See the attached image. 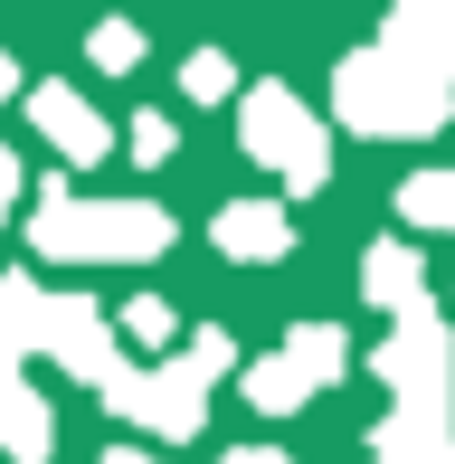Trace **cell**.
<instances>
[{"label":"cell","instance_id":"52a82bcc","mask_svg":"<svg viewBox=\"0 0 455 464\" xmlns=\"http://www.w3.org/2000/svg\"><path fill=\"white\" fill-rule=\"evenodd\" d=\"M38 342H48L57 361H67V370L105 379V389L123 379V370H114V342H105V323L86 313V294H48V323H38Z\"/></svg>","mask_w":455,"mask_h":464},{"label":"cell","instance_id":"9a60e30c","mask_svg":"<svg viewBox=\"0 0 455 464\" xmlns=\"http://www.w3.org/2000/svg\"><path fill=\"white\" fill-rule=\"evenodd\" d=\"M180 86H190L199 104H218L228 86H237V67H228V57H218V48H199V57H190V67H180Z\"/></svg>","mask_w":455,"mask_h":464},{"label":"cell","instance_id":"e0dca14e","mask_svg":"<svg viewBox=\"0 0 455 464\" xmlns=\"http://www.w3.org/2000/svg\"><path fill=\"white\" fill-rule=\"evenodd\" d=\"M123 142H133V161H142V171H152V161H171V123H161V114H133V133H123Z\"/></svg>","mask_w":455,"mask_h":464},{"label":"cell","instance_id":"8992f818","mask_svg":"<svg viewBox=\"0 0 455 464\" xmlns=\"http://www.w3.org/2000/svg\"><path fill=\"white\" fill-rule=\"evenodd\" d=\"M29 114H38V133H48L57 152L76 161V171H95V161L114 152V123L95 114V104L76 95V86H38V95H29Z\"/></svg>","mask_w":455,"mask_h":464},{"label":"cell","instance_id":"3957f363","mask_svg":"<svg viewBox=\"0 0 455 464\" xmlns=\"http://www.w3.org/2000/svg\"><path fill=\"white\" fill-rule=\"evenodd\" d=\"M237 142L257 161H276L295 189H323V180H333V142H323V123L304 114L295 86H257V95H247L237 104Z\"/></svg>","mask_w":455,"mask_h":464},{"label":"cell","instance_id":"5bb4252c","mask_svg":"<svg viewBox=\"0 0 455 464\" xmlns=\"http://www.w3.org/2000/svg\"><path fill=\"white\" fill-rule=\"evenodd\" d=\"M247 398H257L266 417H276V408H304V379L285 370V351H276V361H257V370H247Z\"/></svg>","mask_w":455,"mask_h":464},{"label":"cell","instance_id":"7402d4cb","mask_svg":"<svg viewBox=\"0 0 455 464\" xmlns=\"http://www.w3.org/2000/svg\"><path fill=\"white\" fill-rule=\"evenodd\" d=\"M105 464H152V455H133V446H123V455H105Z\"/></svg>","mask_w":455,"mask_h":464},{"label":"cell","instance_id":"8fae6325","mask_svg":"<svg viewBox=\"0 0 455 464\" xmlns=\"http://www.w3.org/2000/svg\"><path fill=\"white\" fill-rule=\"evenodd\" d=\"M285 370H295L304 398H314V389H333V379L351 370V342H342L333 323H314V332H295V342H285Z\"/></svg>","mask_w":455,"mask_h":464},{"label":"cell","instance_id":"7a4b0ae2","mask_svg":"<svg viewBox=\"0 0 455 464\" xmlns=\"http://www.w3.org/2000/svg\"><path fill=\"white\" fill-rule=\"evenodd\" d=\"M446 104H455V76L418 67V57H399V48L342 57V114L361 123V133H437Z\"/></svg>","mask_w":455,"mask_h":464},{"label":"cell","instance_id":"ba28073f","mask_svg":"<svg viewBox=\"0 0 455 464\" xmlns=\"http://www.w3.org/2000/svg\"><path fill=\"white\" fill-rule=\"evenodd\" d=\"M209 237H218V256H237V266H276L285 246H295V227H285L276 199H228Z\"/></svg>","mask_w":455,"mask_h":464},{"label":"cell","instance_id":"6da1fadb","mask_svg":"<svg viewBox=\"0 0 455 464\" xmlns=\"http://www.w3.org/2000/svg\"><path fill=\"white\" fill-rule=\"evenodd\" d=\"M29 246L38 256H76V266H105V256L133 266V256L171 246V218L152 199H67V189H48L29 208Z\"/></svg>","mask_w":455,"mask_h":464},{"label":"cell","instance_id":"9c48e42d","mask_svg":"<svg viewBox=\"0 0 455 464\" xmlns=\"http://www.w3.org/2000/svg\"><path fill=\"white\" fill-rule=\"evenodd\" d=\"M361 294L389 304L399 323H427V266H418V246H370V256H361Z\"/></svg>","mask_w":455,"mask_h":464},{"label":"cell","instance_id":"7c38bea8","mask_svg":"<svg viewBox=\"0 0 455 464\" xmlns=\"http://www.w3.org/2000/svg\"><path fill=\"white\" fill-rule=\"evenodd\" d=\"M0 446H10L19 464H38V455H48V408H38L29 389H0Z\"/></svg>","mask_w":455,"mask_h":464},{"label":"cell","instance_id":"277c9868","mask_svg":"<svg viewBox=\"0 0 455 464\" xmlns=\"http://www.w3.org/2000/svg\"><path fill=\"white\" fill-rule=\"evenodd\" d=\"M218 370H228V342H218V332H199L190 361H171V370H152V379H114L105 398H114L123 417H152L161 436H190V427H199V389H209Z\"/></svg>","mask_w":455,"mask_h":464},{"label":"cell","instance_id":"30bf717a","mask_svg":"<svg viewBox=\"0 0 455 464\" xmlns=\"http://www.w3.org/2000/svg\"><path fill=\"white\" fill-rule=\"evenodd\" d=\"M38 323H48V294L29 276H0V389H19V351L38 342Z\"/></svg>","mask_w":455,"mask_h":464},{"label":"cell","instance_id":"d6986e66","mask_svg":"<svg viewBox=\"0 0 455 464\" xmlns=\"http://www.w3.org/2000/svg\"><path fill=\"white\" fill-rule=\"evenodd\" d=\"M218 464H285V455H276V446H228Z\"/></svg>","mask_w":455,"mask_h":464},{"label":"cell","instance_id":"2e32d148","mask_svg":"<svg viewBox=\"0 0 455 464\" xmlns=\"http://www.w3.org/2000/svg\"><path fill=\"white\" fill-rule=\"evenodd\" d=\"M123 332H133V342H171V304H152V294H133V304H123Z\"/></svg>","mask_w":455,"mask_h":464},{"label":"cell","instance_id":"5b68a950","mask_svg":"<svg viewBox=\"0 0 455 464\" xmlns=\"http://www.w3.org/2000/svg\"><path fill=\"white\" fill-rule=\"evenodd\" d=\"M446 361H455V332L427 313V323H399V342L380 351V379L408 398V408H437V398H446V379H437V370H446Z\"/></svg>","mask_w":455,"mask_h":464},{"label":"cell","instance_id":"4fadbf2b","mask_svg":"<svg viewBox=\"0 0 455 464\" xmlns=\"http://www.w3.org/2000/svg\"><path fill=\"white\" fill-rule=\"evenodd\" d=\"M399 218L408 227H455V171H418L399 189Z\"/></svg>","mask_w":455,"mask_h":464},{"label":"cell","instance_id":"ac0fdd59","mask_svg":"<svg viewBox=\"0 0 455 464\" xmlns=\"http://www.w3.org/2000/svg\"><path fill=\"white\" fill-rule=\"evenodd\" d=\"M142 57V38L123 29V19H105V29H95V67H133Z\"/></svg>","mask_w":455,"mask_h":464},{"label":"cell","instance_id":"44dd1931","mask_svg":"<svg viewBox=\"0 0 455 464\" xmlns=\"http://www.w3.org/2000/svg\"><path fill=\"white\" fill-rule=\"evenodd\" d=\"M10 86H19V57H0V95H10Z\"/></svg>","mask_w":455,"mask_h":464},{"label":"cell","instance_id":"ffe728a7","mask_svg":"<svg viewBox=\"0 0 455 464\" xmlns=\"http://www.w3.org/2000/svg\"><path fill=\"white\" fill-rule=\"evenodd\" d=\"M19 199V152H0V208Z\"/></svg>","mask_w":455,"mask_h":464}]
</instances>
